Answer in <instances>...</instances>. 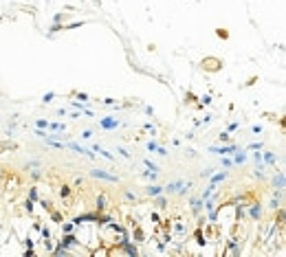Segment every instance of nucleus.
<instances>
[{
  "label": "nucleus",
  "mask_w": 286,
  "mask_h": 257,
  "mask_svg": "<svg viewBox=\"0 0 286 257\" xmlns=\"http://www.w3.org/2000/svg\"><path fill=\"white\" fill-rule=\"evenodd\" d=\"M251 215H253V218H260V207H253V209H251Z\"/></svg>",
  "instance_id": "obj_7"
},
{
  "label": "nucleus",
  "mask_w": 286,
  "mask_h": 257,
  "mask_svg": "<svg viewBox=\"0 0 286 257\" xmlns=\"http://www.w3.org/2000/svg\"><path fill=\"white\" fill-rule=\"evenodd\" d=\"M211 152H216V154H231L233 147L229 145V147H211Z\"/></svg>",
  "instance_id": "obj_2"
},
{
  "label": "nucleus",
  "mask_w": 286,
  "mask_h": 257,
  "mask_svg": "<svg viewBox=\"0 0 286 257\" xmlns=\"http://www.w3.org/2000/svg\"><path fill=\"white\" fill-rule=\"evenodd\" d=\"M181 187H183V182H172V185H167V191L170 194H176V191H181Z\"/></svg>",
  "instance_id": "obj_3"
},
{
  "label": "nucleus",
  "mask_w": 286,
  "mask_h": 257,
  "mask_svg": "<svg viewBox=\"0 0 286 257\" xmlns=\"http://www.w3.org/2000/svg\"><path fill=\"white\" fill-rule=\"evenodd\" d=\"M147 194H150V196H159L161 194V187H147Z\"/></svg>",
  "instance_id": "obj_5"
},
{
  "label": "nucleus",
  "mask_w": 286,
  "mask_h": 257,
  "mask_svg": "<svg viewBox=\"0 0 286 257\" xmlns=\"http://www.w3.org/2000/svg\"><path fill=\"white\" fill-rule=\"evenodd\" d=\"M244 161H246L244 154H238V156H236V163H244Z\"/></svg>",
  "instance_id": "obj_8"
},
{
  "label": "nucleus",
  "mask_w": 286,
  "mask_h": 257,
  "mask_svg": "<svg viewBox=\"0 0 286 257\" xmlns=\"http://www.w3.org/2000/svg\"><path fill=\"white\" fill-rule=\"evenodd\" d=\"M147 150H150V152H156V150H159V145H156V143H150V145H147Z\"/></svg>",
  "instance_id": "obj_10"
},
{
  "label": "nucleus",
  "mask_w": 286,
  "mask_h": 257,
  "mask_svg": "<svg viewBox=\"0 0 286 257\" xmlns=\"http://www.w3.org/2000/svg\"><path fill=\"white\" fill-rule=\"evenodd\" d=\"M93 176H95V178H104V180H108V182H117V176H110V174L101 171V169H93Z\"/></svg>",
  "instance_id": "obj_1"
},
{
  "label": "nucleus",
  "mask_w": 286,
  "mask_h": 257,
  "mask_svg": "<svg viewBox=\"0 0 286 257\" xmlns=\"http://www.w3.org/2000/svg\"><path fill=\"white\" fill-rule=\"evenodd\" d=\"M264 158H266V163H271V165L275 163V156H273L271 152H266V156H264Z\"/></svg>",
  "instance_id": "obj_6"
},
{
  "label": "nucleus",
  "mask_w": 286,
  "mask_h": 257,
  "mask_svg": "<svg viewBox=\"0 0 286 257\" xmlns=\"http://www.w3.org/2000/svg\"><path fill=\"white\" fill-rule=\"evenodd\" d=\"M222 178H225V174H218V176H214V180H211V182H214V185H216V182H220Z\"/></svg>",
  "instance_id": "obj_9"
},
{
  "label": "nucleus",
  "mask_w": 286,
  "mask_h": 257,
  "mask_svg": "<svg viewBox=\"0 0 286 257\" xmlns=\"http://www.w3.org/2000/svg\"><path fill=\"white\" fill-rule=\"evenodd\" d=\"M101 125H104V127H117V121H115V119H104Z\"/></svg>",
  "instance_id": "obj_4"
}]
</instances>
